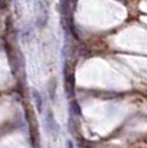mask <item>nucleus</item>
<instances>
[{
    "mask_svg": "<svg viewBox=\"0 0 147 148\" xmlns=\"http://www.w3.org/2000/svg\"><path fill=\"white\" fill-rule=\"evenodd\" d=\"M32 98H34V103H35V107H36V111L38 113H43V108H44V99H43V95L40 94V92L38 90H32Z\"/></svg>",
    "mask_w": 147,
    "mask_h": 148,
    "instance_id": "3",
    "label": "nucleus"
},
{
    "mask_svg": "<svg viewBox=\"0 0 147 148\" xmlns=\"http://www.w3.org/2000/svg\"><path fill=\"white\" fill-rule=\"evenodd\" d=\"M44 126L47 127V130L52 135L57 134V133L59 132V125L57 124V121H56L54 115H53L52 111H48L47 116H45V124H44Z\"/></svg>",
    "mask_w": 147,
    "mask_h": 148,
    "instance_id": "2",
    "label": "nucleus"
},
{
    "mask_svg": "<svg viewBox=\"0 0 147 148\" xmlns=\"http://www.w3.org/2000/svg\"><path fill=\"white\" fill-rule=\"evenodd\" d=\"M66 148H75V146H74L72 140H67L66 142Z\"/></svg>",
    "mask_w": 147,
    "mask_h": 148,
    "instance_id": "5",
    "label": "nucleus"
},
{
    "mask_svg": "<svg viewBox=\"0 0 147 148\" xmlns=\"http://www.w3.org/2000/svg\"><path fill=\"white\" fill-rule=\"evenodd\" d=\"M49 148H50V147H49Z\"/></svg>",
    "mask_w": 147,
    "mask_h": 148,
    "instance_id": "7",
    "label": "nucleus"
},
{
    "mask_svg": "<svg viewBox=\"0 0 147 148\" xmlns=\"http://www.w3.org/2000/svg\"><path fill=\"white\" fill-rule=\"evenodd\" d=\"M56 88H57V82L54 80H52L49 84V94H50V99H52V101H56V95H54Z\"/></svg>",
    "mask_w": 147,
    "mask_h": 148,
    "instance_id": "4",
    "label": "nucleus"
},
{
    "mask_svg": "<svg viewBox=\"0 0 147 148\" xmlns=\"http://www.w3.org/2000/svg\"><path fill=\"white\" fill-rule=\"evenodd\" d=\"M36 26L38 28H44L48 22V7L44 0H39L36 5Z\"/></svg>",
    "mask_w": 147,
    "mask_h": 148,
    "instance_id": "1",
    "label": "nucleus"
},
{
    "mask_svg": "<svg viewBox=\"0 0 147 148\" xmlns=\"http://www.w3.org/2000/svg\"><path fill=\"white\" fill-rule=\"evenodd\" d=\"M1 1H3V0H0V3H1Z\"/></svg>",
    "mask_w": 147,
    "mask_h": 148,
    "instance_id": "6",
    "label": "nucleus"
}]
</instances>
